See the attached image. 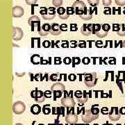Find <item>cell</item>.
<instances>
[{"mask_svg":"<svg viewBox=\"0 0 125 125\" xmlns=\"http://www.w3.org/2000/svg\"><path fill=\"white\" fill-rule=\"evenodd\" d=\"M40 13L42 18L45 20H52L56 16V8L55 7H41Z\"/></svg>","mask_w":125,"mask_h":125,"instance_id":"1","label":"cell"},{"mask_svg":"<svg viewBox=\"0 0 125 125\" xmlns=\"http://www.w3.org/2000/svg\"><path fill=\"white\" fill-rule=\"evenodd\" d=\"M65 85H63L62 83L56 82L54 83L51 88V90L54 94V100H56L57 98L61 97L62 93L65 92Z\"/></svg>","mask_w":125,"mask_h":125,"instance_id":"2","label":"cell"},{"mask_svg":"<svg viewBox=\"0 0 125 125\" xmlns=\"http://www.w3.org/2000/svg\"><path fill=\"white\" fill-rule=\"evenodd\" d=\"M84 83L87 87L93 88L97 83V74L95 72L85 73L84 76Z\"/></svg>","mask_w":125,"mask_h":125,"instance_id":"3","label":"cell"},{"mask_svg":"<svg viewBox=\"0 0 125 125\" xmlns=\"http://www.w3.org/2000/svg\"><path fill=\"white\" fill-rule=\"evenodd\" d=\"M98 115H95L91 111V109H86L81 115V120L85 123H90L93 121L97 120Z\"/></svg>","mask_w":125,"mask_h":125,"instance_id":"4","label":"cell"},{"mask_svg":"<svg viewBox=\"0 0 125 125\" xmlns=\"http://www.w3.org/2000/svg\"><path fill=\"white\" fill-rule=\"evenodd\" d=\"M86 5L85 3L82 1H75L73 5H72V8L74 10V12L77 15H81L84 13V9H85Z\"/></svg>","mask_w":125,"mask_h":125,"instance_id":"5","label":"cell"},{"mask_svg":"<svg viewBox=\"0 0 125 125\" xmlns=\"http://www.w3.org/2000/svg\"><path fill=\"white\" fill-rule=\"evenodd\" d=\"M28 24L31 27V31H34L35 27L37 26L38 27V32L40 30V20L36 15H32L31 17L29 18L28 20Z\"/></svg>","mask_w":125,"mask_h":125,"instance_id":"6","label":"cell"},{"mask_svg":"<svg viewBox=\"0 0 125 125\" xmlns=\"http://www.w3.org/2000/svg\"><path fill=\"white\" fill-rule=\"evenodd\" d=\"M31 97L34 99L36 102L38 103H42L43 102H45V99H46L44 95V93L42 90H38L37 88L35 90L31 91Z\"/></svg>","mask_w":125,"mask_h":125,"instance_id":"7","label":"cell"},{"mask_svg":"<svg viewBox=\"0 0 125 125\" xmlns=\"http://www.w3.org/2000/svg\"><path fill=\"white\" fill-rule=\"evenodd\" d=\"M110 29H111V25H109L108 24H101L100 29L97 31H96L95 34L99 38H103L107 36L108 33Z\"/></svg>","mask_w":125,"mask_h":125,"instance_id":"8","label":"cell"},{"mask_svg":"<svg viewBox=\"0 0 125 125\" xmlns=\"http://www.w3.org/2000/svg\"><path fill=\"white\" fill-rule=\"evenodd\" d=\"M74 96L76 97L78 102L81 104H85L88 100V94L86 93V92H85V90L83 91V93L81 90H76V92L74 93Z\"/></svg>","mask_w":125,"mask_h":125,"instance_id":"9","label":"cell"},{"mask_svg":"<svg viewBox=\"0 0 125 125\" xmlns=\"http://www.w3.org/2000/svg\"><path fill=\"white\" fill-rule=\"evenodd\" d=\"M25 110H26V106L22 102L18 101L13 104V111L14 113L17 115H20V114H22L25 111Z\"/></svg>","mask_w":125,"mask_h":125,"instance_id":"10","label":"cell"},{"mask_svg":"<svg viewBox=\"0 0 125 125\" xmlns=\"http://www.w3.org/2000/svg\"><path fill=\"white\" fill-rule=\"evenodd\" d=\"M108 117L109 119L113 122L119 120L121 117V114L119 111L118 107H112L108 113Z\"/></svg>","mask_w":125,"mask_h":125,"instance_id":"11","label":"cell"},{"mask_svg":"<svg viewBox=\"0 0 125 125\" xmlns=\"http://www.w3.org/2000/svg\"><path fill=\"white\" fill-rule=\"evenodd\" d=\"M61 104H62L63 106L67 108H72L75 105V102L74 100L73 97L70 96H67L65 95V97H64L63 98L61 99Z\"/></svg>","mask_w":125,"mask_h":125,"instance_id":"12","label":"cell"},{"mask_svg":"<svg viewBox=\"0 0 125 125\" xmlns=\"http://www.w3.org/2000/svg\"><path fill=\"white\" fill-rule=\"evenodd\" d=\"M13 39L15 41L20 40L24 36L23 31L20 27H13Z\"/></svg>","mask_w":125,"mask_h":125,"instance_id":"13","label":"cell"},{"mask_svg":"<svg viewBox=\"0 0 125 125\" xmlns=\"http://www.w3.org/2000/svg\"><path fill=\"white\" fill-rule=\"evenodd\" d=\"M81 32L83 36L91 35L93 33V24H83L81 28Z\"/></svg>","mask_w":125,"mask_h":125,"instance_id":"14","label":"cell"},{"mask_svg":"<svg viewBox=\"0 0 125 125\" xmlns=\"http://www.w3.org/2000/svg\"><path fill=\"white\" fill-rule=\"evenodd\" d=\"M65 121L68 124L74 125L78 122V115L74 113H69L65 117Z\"/></svg>","mask_w":125,"mask_h":125,"instance_id":"15","label":"cell"},{"mask_svg":"<svg viewBox=\"0 0 125 125\" xmlns=\"http://www.w3.org/2000/svg\"><path fill=\"white\" fill-rule=\"evenodd\" d=\"M50 30H51V25L48 23H45L41 26L40 30L38 31V33L41 36H47L50 32Z\"/></svg>","mask_w":125,"mask_h":125,"instance_id":"16","label":"cell"},{"mask_svg":"<svg viewBox=\"0 0 125 125\" xmlns=\"http://www.w3.org/2000/svg\"><path fill=\"white\" fill-rule=\"evenodd\" d=\"M24 14V10L19 6H16L13 9V16L15 18H20L22 17Z\"/></svg>","mask_w":125,"mask_h":125,"instance_id":"17","label":"cell"},{"mask_svg":"<svg viewBox=\"0 0 125 125\" xmlns=\"http://www.w3.org/2000/svg\"><path fill=\"white\" fill-rule=\"evenodd\" d=\"M61 25H59L57 23H52L51 25V30H50V33L54 36H58L61 33Z\"/></svg>","mask_w":125,"mask_h":125,"instance_id":"18","label":"cell"},{"mask_svg":"<svg viewBox=\"0 0 125 125\" xmlns=\"http://www.w3.org/2000/svg\"><path fill=\"white\" fill-rule=\"evenodd\" d=\"M56 12L58 13L59 18L62 20H67L70 17V15L67 13V10L64 7H58Z\"/></svg>","mask_w":125,"mask_h":125,"instance_id":"19","label":"cell"},{"mask_svg":"<svg viewBox=\"0 0 125 125\" xmlns=\"http://www.w3.org/2000/svg\"><path fill=\"white\" fill-rule=\"evenodd\" d=\"M93 11L91 10V9H90L89 10L87 9V7L85 6V9H84V13L83 15H80L79 17L81 18V20H91L92 18H93Z\"/></svg>","mask_w":125,"mask_h":125,"instance_id":"20","label":"cell"},{"mask_svg":"<svg viewBox=\"0 0 125 125\" xmlns=\"http://www.w3.org/2000/svg\"><path fill=\"white\" fill-rule=\"evenodd\" d=\"M41 111V107L38 104H33L31 107V112L33 115H38Z\"/></svg>","mask_w":125,"mask_h":125,"instance_id":"21","label":"cell"},{"mask_svg":"<svg viewBox=\"0 0 125 125\" xmlns=\"http://www.w3.org/2000/svg\"><path fill=\"white\" fill-rule=\"evenodd\" d=\"M40 56L38 54H33L31 58V61L33 64H35V65H38L40 63Z\"/></svg>","mask_w":125,"mask_h":125,"instance_id":"22","label":"cell"},{"mask_svg":"<svg viewBox=\"0 0 125 125\" xmlns=\"http://www.w3.org/2000/svg\"><path fill=\"white\" fill-rule=\"evenodd\" d=\"M50 80L52 81H56L61 80V75L59 73H56V74H52L50 75Z\"/></svg>","mask_w":125,"mask_h":125,"instance_id":"23","label":"cell"},{"mask_svg":"<svg viewBox=\"0 0 125 125\" xmlns=\"http://www.w3.org/2000/svg\"><path fill=\"white\" fill-rule=\"evenodd\" d=\"M117 34L120 36H125V24H120V27L118 31L117 32Z\"/></svg>","mask_w":125,"mask_h":125,"instance_id":"24","label":"cell"},{"mask_svg":"<svg viewBox=\"0 0 125 125\" xmlns=\"http://www.w3.org/2000/svg\"><path fill=\"white\" fill-rule=\"evenodd\" d=\"M81 62V59L79 57H73L72 58V67H74L76 65H79Z\"/></svg>","mask_w":125,"mask_h":125,"instance_id":"25","label":"cell"},{"mask_svg":"<svg viewBox=\"0 0 125 125\" xmlns=\"http://www.w3.org/2000/svg\"><path fill=\"white\" fill-rule=\"evenodd\" d=\"M49 106V104H47V105L44 106L43 108H42V112H43V113L45 114V115H48V114L50 113V112H51L50 108L47 107V106Z\"/></svg>","mask_w":125,"mask_h":125,"instance_id":"26","label":"cell"},{"mask_svg":"<svg viewBox=\"0 0 125 125\" xmlns=\"http://www.w3.org/2000/svg\"><path fill=\"white\" fill-rule=\"evenodd\" d=\"M62 1H63V0H53L52 3H53V5L54 6L59 7L62 4Z\"/></svg>","mask_w":125,"mask_h":125,"instance_id":"27","label":"cell"},{"mask_svg":"<svg viewBox=\"0 0 125 125\" xmlns=\"http://www.w3.org/2000/svg\"><path fill=\"white\" fill-rule=\"evenodd\" d=\"M88 4L93 6H96L99 4V0H87Z\"/></svg>","mask_w":125,"mask_h":125,"instance_id":"28","label":"cell"},{"mask_svg":"<svg viewBox=\"0 0 125 125\" xmlns=\"http://www.w3.org/2000/svg\"><path fill=\"white\" fill-rule=\"evenodd\" d=\"M72 59L70 58V57H65L63 59V62L65 65H70L72 62Z\"/></svg>","mask_w":125,"mask_h":125,"instance_id":"29","label":"cell"},{"mask_svg":"<svg viewBox=\"0 0 125 125\" xmlns=\"http://www.w3.org/2000/svg\"><path fill=\"white\" fill-rule=\"evenodd\" d=\"M115 4L120 6H123L125 5V0H115Z\"/></svg>","mask_w":125,"mask_h":125,"instance_id":"30","label":"cell"},{"mask_svg":"<svg viewBox=\"0 0 125 125\" xmlns=\"http://www.w3.org/2000/svg\"><path fill=\"white\" fill-rule=\"evenodd\" d=\"M120 27V24H113V31L117 32Z\"/></svg>","mask_w":125,"mask_h":125,"instance_id":"31","label":"cell"},{"mask_svg":"<svg viewBox=\"0 0 125 125\" xmlns=\"http://www.w3.org/2000/svg\"><path fill=\"white\" fill-rule=\"evenodd\" d=\"M42 46L45 47V48H49V47L51 46V43L49 40H45L43 42H42Z\"/></svg>","mask_w":125,"mask_h":125,"instance_id":"32","label":"cell"},{"mask_svg":"<svg viewBox=\"0 0 125 125\" xmlns=\"http://www.w3.org/2000/svg\"><path fill=\"white\" fill-rule=\"evenodd\" d=\"M67 13L70 15H73L74 13H75V12H74V9L72 8V7H67Z\"/></svg>","mask_w":125,"mask_h":125,"instance_id":"33","label":"cell"},{"mask_svg":"<svg viewBox=\"0 0 125 125\" xmlns=\"http://www.w3.org/2000/svg\"><path fill=\"white\" fill-rule=\"evenodd\" d=\"M68 79L70 81H74L76 79V76L74 74H70L68 76Z\"/></svg>","mask_w":125,"mask_h":125,"instance_id":"34","label":"cell"},{"mask_svg":"<svg viewBox=\"0 0 125 125\" xmlns=\"http://www.w3.org/2000/svg\"><path fill=\"white\" fill-rule=\"evenodd\" d=\"M61 47L62 48H68L69 47V42L67 40H62L61 43Z\"/></svg>","mask_w":125,"mask_h":125,"instance_id":"35","label":"cell"},{"mask_svg":"<svg viewBox=\"0 0 125 125\" xmlns=\"http://www.w3.org/2000/svg\"><path fill=\"white\" fill-rule=\"evenodd\" d=\"M78 30L77 24H70V31H76Z\"/></svg>","mask_w":125,"mask_h":125,"instance_id":"36","label":"cell"},{"mask_svg":"<svg viewBox=\"0 0 125 125\" xmlns=\"http://www.w3.org/2000/svg\"><path fill=\"white\" fill-rule=\"evenodd\" d=\"M44 95L46 98H51L52 97V91L51 90H46L44 93Z\"/></svg>","mask_w":125,"mask_h":125,"instance_id":"37","label":"cell"},{"mask_svg":"<svg viewBox=\"0 0 125 125\" xmlns=\"http://www.w3.org/2000/svg\"><path fill=\"white\" fill-rule=\"evenodd\" d=\"M54 64L55 65H61V57H55L54 58Z\"/></svg>","mask_w":125,"mask_h":125,"instance_id":"38","label":"cell"},{"mask_svg":"<svg viewBox=\"0 0 125 125\" xmlns=\"http://www.w3.org/2000/svg\"><path fill=\"white\" fill-rule=\"evenodd\" d=\"M112 0H102V3L104 6H108L111 4Z\"/></svg>","mask_w":125,"mask_h":125,"instance_id":"39","label":"cell"},{"mask_svg":"<svg viewBox=\"0 0 125 125\" xmlns=\"http://www.w3.org/2000/svg\"><path fill=\"white\" fill-rule=\"evenodd\" d=\"M95 46L97 48H102V47H103V42L102 40H97L95 42Z\"/></svg>","mask_w":125,"mask_h":125,"instance_id":"40","label":"cell"},{"mask_svg":"<svg viewBox=\"0 0 125 125\" xmlns=\"http://www.w3.org/2000/svg\"><path fill=\"white\" fill-rule=\"evenodd\" d=\"M90 62V60L88 57H84V58L82 59V62L84 64V65H88Z\"/></svg>","mask_w":125,"mask_h":125,"instance_id":"41","label":"cell"},{"mask_svg":"<svg viewBox=\"0 0 125 125\" xmlns=\"http://www.w3.org/2000/svg\"><path fill=\"white\" fill-rule=\"evenodd\" d=\"M79 47H80V48H85L86 47V42H85V41H83V40H80L79 41Z\"/></svg>","mask_w":125,"mask_h":125,"instance_id":"42","label":"cell"},{"mask_svg":"<svg viewBox=\"0 0 125 125\" xmlns=\"http://www.w3.org/2000/svg\"><path fill=\"white\" fill-rule=\"evenodd\" d=\"M26 1V3L28 5H33L36 4L38 1V0H25Z\"/></svg>","mask_w":125,"mask_h":125,"instance_id":"43","label":"cell"},{"mask_svg":"<svg viewBox=\"0 0 125 125\" xmlns=\"http://www.w3.org/2000/svg\"><path fill=\"white\" fill-rule=\"evenodd\" d=\"M61 31H67V25L66 24H62L61 25Z\"/></svg>","mask_w":125,"mask_h":125,"instance_id":"44","label":"cell"},{"mask_svg":"<svg viewBox=\"0 0 125 125\" xmlns=\"http://www.w3.org/2000/svg\"><path fill=\"white\" fill-rule=\"evenodd\" d=\"M101 113H102L103 115H106L108 113V109L107 107H103L101 109Z\"/></svg>","mask_w":125,"mask_h":125,"instance_id":"45","label":"cell"},{"mask_svg":"<svg viewBox=\"0 0 125 125\" xmlns=\"http://www.w3.org/2000/svg\"><path fill=\"white\" fill-rule=\"evenodd\" d=\"M77 47V41L76 40H71V46L72 48H76Z\"/></svg>","mask_w":125,"mask_h":125,"instance_id":"46","label":"cell"},{"mask_svg":"<svg viewBox=\"0 0 125 125\" xmlns=\"http://www.w3.org/2000/svg\"><path fill=\"white\" fill-rule=\"evenodd\" d=\"M120 113L121 115H125V107H122L120 109Z\"/></svg>","mask_w":125,"mask_h":125,"instance_id":"47","label":"cell"},{"mask_svg":"<svg viewBox=\"0 0 125 125\" xmlns=\"http://www.w3.org/2000/svg\"><path fill=\"white\" fill-rule=\"evenodd\" d=\"M104 14L108 15V14H111V10L110 8H108V10H106V9H105L104 10Z\"/></svg>","mask_w":125,"mask_h":125,"instance_id":"48","label":"cell"},{"mask_svg":"<svg viewBox=\"0 0 125 125\" xmlns=\"http://www.w3.org/2000/svg\"><path fill=\"white\" fill-rule=\"evenodd\" d=\"M15 125H23L22 124H21V123H17V124H15Z\"/></svg>","mask_w":125,"mask_h":125,"instance_id":"49","label":"cell"},{"mask_svg":"<svg viewBox=\"0 0 125 125\" xmlns=\"http://www.w3.org/2000/svg\"><path fill=\"white\" fill-rule=\"evenodd\" d=\"M116 125H121V124H117Z\"/></svg>","mask_w":125,"mask_h":125,"instance_id":"50","label":"cell"},{"mask_svg":"<svg viewBox=\"0 0 125 125\" xmlns=\"http://www.w3.org/2000/svg\"><path fill=\"white\" fill-rule=\"evenodd\" d=\"M99 125L98 124H94V125Z\"/></svg>","mask_w":125,"mask_h":125,"instance_id":"51","label":"cell"},{"mask_svg":"<svg viewBox=\"0 0 125 125\" xmlns=\"http://www.w3.org/2000/svg\"><path fill=\"white\" fill-rule=\"evenodd\" d=\"M107 125H108V124H107Z\"/></svg>","mask_w":125,"mask_h":125,"instance_id":"52","label":"cell"},{"mask_svg":"<svg viewBox=\"0 0 125 125\" xmlns=\"http://www.w3.org/2000/svg\"><path fill=\"white\" fill-rule=\"evenodd\" d=\"M77 1H79V0H77Z\"/></svg>","mask_w":125,"mask_h":125,"instance_id":"53","label":"cell"}]
</instances>
